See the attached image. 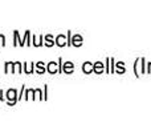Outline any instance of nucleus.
Wrapping results in <instances>:
<instances>
[{
	"label": "nucleus",
	"instance_id": "f257e3e1",
	"mask_svg": "<svg viewBox=\"0 0 151 133\" xmlns=\"http://www.w3.org/2000/svg\"><path fill=\"white\" fill-rule=\"evenodd\" d=\"M17 93H16L15 89H9V91L7 92V99H8V104L9 105H13L16 104V101H17Z\"/></svg>",
	"mask_w": 151,
	"mask_h": 133
},
{
	"label": "nucleus",
	"instance_id": "f03ea898",
	"mask_svg": "<svg viewBox=\"0 0 151 133\" xmlns=\"http://www.w3.org/2000/svg\"><path fill=\"white\" fill-rule=\"evenodd\" d=\"M15 67H16V63H7L5 65V73H13L15 72Z\"/></svg>",
	"mask_w": 151,
	"mask_h": 133
},
{
	"label": "nucleus",
	"instance_id": "7ed1b4c3",
	"mask_svg": "<svg viewBox=\"0 0 151 133\" xmlns=\"http://www.w3.org/2000/svg\"><path fill=\"white\" fill-rule=\"evenodd\" d=\"M47 69H48V72H49V73H55L56 70H57V64L52 61V63H49V65H48Z\"/></svg>",
	"mask_w": 151,
	"mask_h": 133
},
{
	"label": "nucleus",
	"instance_id": "20e7f679",
	"mask_svg": "<svg viewBox=\"0 0 151 133\" xmlns=\"http://www.w3.org/2000/svg\"><path fill=\"white\" fill-rule=\"evenodd\" d=\"M64 70H65L66 73H70L72 70H73V64L72 63H65L64 64Z\"/></svg>",
	"mask_w": 151,
	"mask_h": 133
},
{
	"label": "nucleus",
	"instance_id": "39448f33",
	"mask_svg": "<svg viewBox=\"0 0 151 133\" xmlns=\"http://www.w3.org/2000/svg\"><path fill=\"white\" fill-rule=\"evenodd\" d=\"M57 44H58V45H61V47H63V45H65V37H64V36H58V39H57Z\"/></svg>",
	"mask_w": 151,
	"mask_h": 133
},
{
	"label": "nucleus",
	"instance_id": "423d86ee",
	"mask_svg": "<svg viewBox=\"0 0 151 133\" xmlns=\"http://www.w3.org/2000/svg\"><path fill=\"white\" fill-rule=\"evenodd\" d=\"M81 41H82V39H81L80 36H76L73 39V44L74 45H81Z\"/></svg>",
	"mask_w": 151,
	"mask_h": 133
},
{
	"label": "nucleus",
	"instance_id": "0eeeda50",
	"mask_svg": "<svg viewBox=\"0 0 151 133\" xmlns=\"http://www.w3.org/2000/svg\"><path fill=\"white\" fill-rule=\"evenodd\" d=\"M83 70H85L86 73H89L91 70V64L90 63H85V65H83Z\"/></svg>",
	"mask_w": 151,
	"mask_h": 133
},
{
	"label": "nucleus",
	"instance_id": "6e6552de",
	"mask_svg": "<svg viewBox=\"0 0 151 133\" xmlns=\"http://www.w3.org/2000/svg\"><path fill=\"white\" fill-rule=\"evenodd\" d=\"M37 67H39V69H37V72L39 73H42L44 72V63H41V61H40V63H37Z\"/></svg>",
	"mask_w": 151,
	"mask_h": 133
},
{
	"label": "nucleus",
	"instance_id": "1a4fd4ad",
	"mask_svg": "<svg viewBox=\"0 0 151 133\" xmlns=\"http://www.w3.org/2000/svg\"><path fill=\"white\" fill-rule=\"evenodd\" d=\"M45 44L48 45V47H50V45H53V41H52V37L50 36H47V43Z\"/></svg>",
	"mask_w": 151,
	"mask_h": 133
},
{
	"label": "nucleus",
	"instance_id": "9d476101",
	"mask_svg": "<svg viewBox=\"0 0 151 133\" xmlns=\"http://www.w3.org/2000/svg\"><path fill=\"white\" fill-rule=\"evenodd\" d=\"M0 45H5V37L0 35Z\"/></svg>",
	"mask_w": 151,
	"mask_h": 133
},
{
	"label": "nucleus",
	"instance_id": "9b49d317",
	"mask_svg": "<svg viewBox=\"0 0 151 133\" xmlns=\"http://www.w3.org/2000/svg\"><path fill=\"white\" fill-rule=\"evenodd\" d=\"M101 69H102L101 63H97V64H96V70H97V72H99V70H101Z\"/></svg>",
	"mask_w": 151,
	"mask_h": 133
},
{
	"label": "nucleus",
	"instance_id": "f8f14e48",
	"mask_svg": "<svg viewBox=\"0 0 151 133\" xmlns=\"http://www.w3.org/2000/svg\"><path fill=\"white\" fill-rule=\"evenodd\" d=\"M32 65H33V64H29V67L25 69V72H27V73H31V72H32Z\"/></svg>",
	"mask_w": 151,
	"mask_h": 133
},
{
	"label": "nucleus",
	"instance_id": "ddd939ff",
	"mask_svg": "<svg viewBox=\"0 0 151 133\" xmlns=\"http://www.w3.org/2000/svg\"><path fill=\"white\" fill-rule=\"evenodd\" d=\"M1 94H3V91H0V100H4V97H1Z\"/></svg>",
	"mask_w": 151,
	"mask_h": 133
}]
</instances>
